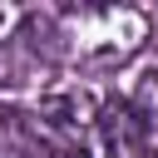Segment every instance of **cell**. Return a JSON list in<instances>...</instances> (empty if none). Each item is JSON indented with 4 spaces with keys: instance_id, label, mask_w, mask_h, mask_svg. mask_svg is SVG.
Listing matches in <instances>:
<instances>
[{
    "instance_id": "6da1fadb",
    "label": "cell",
    "mask_w": 158,
    "mask_h": 158,
    "mask_svg": "<svg viewBox=\"0 0 158 158\" xmlns=\"http://www.w3.org/2000/svg\"><path fill=\"white\" fill-rule=\"evenodd\" d=\"M99 123H104V138H109V148H114L118 158H128V148L138 143V128H143V118L133 114V104H123V99H109Z\"/></svg>"
},
{
    "instance_id": "7a4b0ae2",
    "label": "cell",
    "mask_w": 158,
    "mask_h": 158,
    "mask_svg": "<svg viewBox=\"0 0 158 158\" xmlns=\"http://www.w3.org/2000/svg\"><path fill=\"white\" fill-rule=\"evenodd\" d=\"M79 109H84V99H59V94L40 104V114H44L49 123H59V128H64V123H74V118H79Z\"/></svg>"
},
{
    "instance_id": "3957f363",
    "label": "cell",
    "mask_w": 158,
    "mask_h": 158,
    "mask_svg": "<svg viewBox=\"0 0 158 158\" xmlns=\"http://www.w3.org/2000/svg\"><path fill=\"white\" fill-rule=\"evenodd\" d=\"M59 158H89V153H84V148H69V153H59Z\"/></svg>"
}]
</instances>
